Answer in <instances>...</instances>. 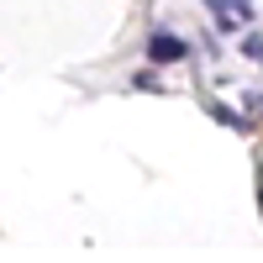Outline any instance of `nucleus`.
<instances>
[{
	"mask_svg": "<svg viewBox=\"0 0 263 263\" xmlns=\"http://www.w3.org/2000/svg\"><path fill=\"white\" fill-rule=\"evenodd\" d=\"M242 58H248V63H263V37H258V32L242 37Z\"/></svg>",
	"mask_w": 263,
	"mask_h": 263,
	"instance_id": "obj_4",
	"label": "nucleus"
},
{
	"mask_svg": "<svg viewBox=\"0 0 263 263\" xmlns=\"http://www.w3.org/2000/svg\"><path fill=\"white\" fill-rule=\"evenodd\" d=\"M205 11H211V21L221 32H237V27L253 21V0H205Z\"/></svg>",
	"mask_w": 263,
	"mask_h": 263,
	"instance_id": "obj_1",
	"label": "nucleus"
},
{
	"mask_svg": "<svg viewBox=\"0 0 263 263\" xmlns=\"http://www.w3.org/2000/svg\"><path fill=\"white\" fill-rule=\"evenodd\" d=\"M190 58V42L174 37V32H153L147 37V63H184Z\"/></svg>",
	"mask_w": 263,
	"mask_h": 263,
	"instance_id": "obj_2",
	"label": "nucleus"
},
{
	"mask_svg": "<svg viewBox=\"0 0 263 263\" xmlns=\"http://www.w3.org/2000/svg\"><path fill=\"white\" fill-rule=\"evenodd\" d=\"M205 116H211V121H221V126H232V132H242V137L253 132V121H248L242 111H232V105H221V100H205Z\"/></svg>",
	"mask_w": 263,
	"mask_h": 263,
	"instance_id": "obj_3",
	"label": "nucleus"
},
{
	"mask_svg": "<svg viewBox=\"0 0 263 263\" xmlns=\"http://www.w3.org/2000/svg\"><path fill=\"white\" fill-rule=\"evenodd\" d=\"M258 205H263V168H258Z\"/></svg>",
	"mask_w": 263,
	"mask_h": 263,
	"instance_id": "obj_6",
	"label": "nucleus"
},
{
	"mask_svg": "<svg viewBox=\"0 0 263 263\" xmlns=\"http://www.w3.org/2000/svg\"><path fill=\"white\" fill-rule=\"evenodd\" d=\"M132 84H137V90H163V84H158V74H153V69H142V74H132Z\"/></svg>",
	"mask_w": 263,
	"mask_h": 263,
	"instance_id": "obj_5",
	"label": "nucleus"
}]
</instances>
